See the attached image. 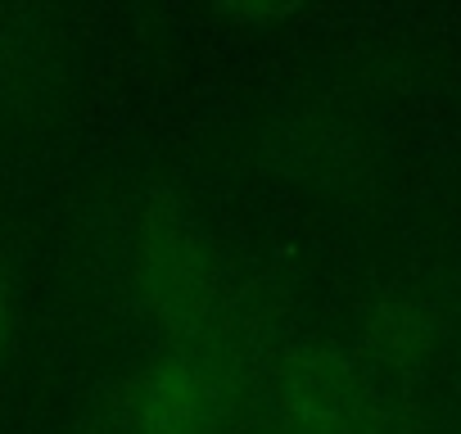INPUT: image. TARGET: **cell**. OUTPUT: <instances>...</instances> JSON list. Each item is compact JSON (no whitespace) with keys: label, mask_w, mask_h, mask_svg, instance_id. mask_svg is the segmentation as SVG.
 <instances>
[{"label":"cell","mask_w":461,"mask_h":434,"mask_svg":"<svg viewBox=\"0 0 461 434\" xmlns=\"http://www.w3.org/2000/svg\"><path fill=\"white\" fill-rule=\"evenodd\" d=\"M131 285L158 330L172 344H190L221 312L236 272L221 263L203 227L172 194H154L136 217Z\"/></svg>","instance_id":"obj_1"},{"label":"cell","mask_w":461,"mask_h":434,"mask_svg":"<svg viewBox=\"0 0 461 434\" xmlns=\"http://www.w3.org/2000/svg\"><path fill=\"white\" fill-rule=\"evenodd\" d=\"M140 434H221V407L212 380L181 348L158 353L149 366L122 380Z\"/></svg>","instance_id":"obj_2"},{"label":"cell","mask_w":461,"mask_h":434,"mask_svg":"<svg viewBox=\"0 0 461 434\" xmlns=\"http://www.w3.org/2000/svg\"><path fill=\"white\" fill-rule=\"evenodd\" d=\"M443 344H447V326H443L438 308L425 299H411V294H393L366 312L357 357L393 380L420 384L438 366Z\"/></svg>","instance_id":"obj_3"},{"label":"cell","mask_w":461,"mask_h":434,"mask_svg":"<svg viewBox=\"0 0 461 434\" xmlns=\"http://www.w3.org/2000/svg\"><path fill=\"white\" fill-rule=\"evenodd\" d=\"M82 434H140V425H136V416H131V402H127L122 384L100 402V411L82 425Z\"/></svg>","instance_id":"obj_4"},{"label":"cell","mask_w":461,"mask_h":434,"mask_svg":"<svg viewBox=\"0 0 461 434\" xmlns=\"http://www.w3.org/2000/svg\"><path fill=\"white\" fill-rule=\"evenodd\" d=\"M10 330H14V276H10L5 258H0V353L10 344Z\"/></svg>","instance_id":"obj_5"},{"label":"cell","mask_w":461,"mask_h":434,"mask_svg":"<svg viewBox=\"0 0 461 434\" xmlns=\"http://www.w3.org/2000/svg\"><path fill=\"white\" fill-rule=\"evenodd\" d=\"M0 68H5V32H0Z\"/></svg>","instance_id":"obj_6"}]
</instances>
